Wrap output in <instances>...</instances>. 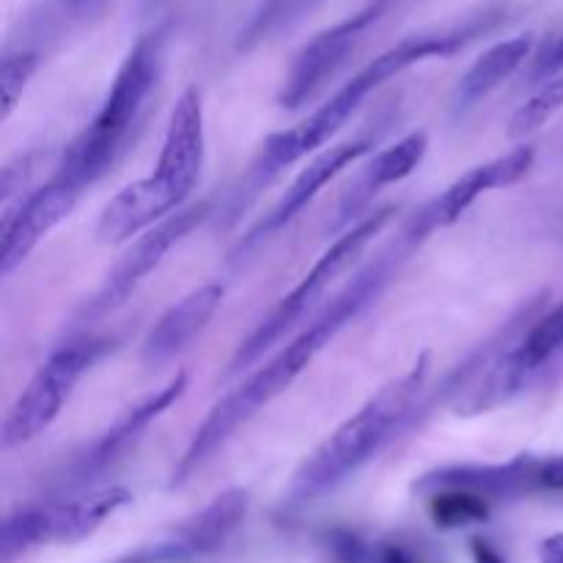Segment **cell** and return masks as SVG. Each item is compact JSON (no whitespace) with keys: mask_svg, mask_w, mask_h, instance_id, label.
<instances>
[{"mask_svg":"<svg viewBox=\"0 0 563 563\" xmlns=\"http://www.w3.org/2000/svg\"><path fill=\"white\" fill-rule=\"evenodd\" d=\"M412 247L405 245L399 240L394 256H379L377 262L368 269H363L295 341L284 346L275 357H269L262 368L251 374L242 385H236L231 394H225L218 405L209 410V416L203 418L201 427L192 434L190 445L185 449L181 460L176 462L174 476H170V487H181V484L190 482L231 438L240 427H245L253 416H256L262 407H267L269 401L278 399L284 390H289L295 385V379L317 361L319 352L368 306V302L377 300L383 295V289L388 286L390 273H394V264H399V258H405Z\"/></svg>","mask_w":563,"mask_h":563,"instance_id":"cell-1","label":"cell"},{"mask_svg":"<svg viewBox=\"0 0 563 563\" xmlns=\"http://www.w3.org/2000/svg\"><path fill=\"white\" fill-rule=\"evenodd\" d=\"M429 374V355L372 396L352 418H346L328 440L302 460L289 484L291 504H308L361 471L383 449H388L407 427L418 421L423 385Z\"/></svg>","mask_w":563,"mask_h":563,"instance_id":"cell-2","label":"cell"},{"mask_svg":"<svg viewBox=\"0 0 563 563\" xmlns=\"http://www.w3.org/2000/svg\"><path fill=\"white\" fill-rule=\"evenodd\" d=\"M478 31H482V25L462 27V31L421 33V36H410L385 49L383 55L368 60L357 75H352V80H346L328 102H322L311 115H306L300 124L269 135L264 141L262 154H258L256 174L262 179H269V176L280 174L289 165L300 163L302 157L324 146L352 119V113L361 108L363 99L377 91L383 82L394 80L410 66L423 64L429 58H449V55L460 53Z\"/></svg>","mask_w":563,"mask_h":563,"instance_id":"cell-3","label":"cell"},{"mask_svg":"<svg viewBox=\"0 0 563 563\" xmlns=\"http://www.w3.org/2000/svg\"><path fill=\"white\" fill-rule=\"evenodd\" d=\"M163 31L137 38L135 47L121 60L97 115L88 121L86 130L69 143L60 157L58 176L75 181L77 187H86L93 185L119 159L146 110L148 97L157 88L159 75H163Z\"/></svg>","mask_w":563,"mask_h":563,"instance_id":"cell-4","label":"cell"},{"mask_svg":"<svg viewBox=\"0 0 563 563\" xmlns=\"http://www.w3.org/2000/svg\"><path fill=\"white\" fill-rule=\"evenodd\" d=\"M394 212L396 209H379V212L366 214V218L357 220L352 229H346L344 234L317 258V264L308 269L306 278H302L300 284H297L295 289L267 313V319H262L258 328L236 346L234 357H231L229 363V377L247 372L264 352L273 350L280 341V335H284L286 330L295 328V324L311 311L313 302L330 289V284L339 280L346 269H352V264L361 258V253L366 251L368 242L390 223Z\"/></svg>","mask_w":563,"mask_h":563,"instance_id":"cell-5","label":"cell"},{"mask_svg":"<svg viewBox=\"0 0 563 563\" xmlns=\"http://www.w3.org/2000/svg\"><path fill=\"white\" fill-rule=\"evenodd\" d=\"M104 352V341L99 339H75L69 344L58 346L42 366L36 368L14 405L9 407L0 429V445L3 451L20 449L33 443L38 434L47 432L60 416L64 405L69 401L77 379L97 363Z\"/></svg>","mask_w":563,"mask_h":563,"instance_id":"cell-6","label":"cell"},{"mask_svg":"<svg viewBox=\"0 0 563 563\" xmlns=\"http://www.w3.org/2000/svg\"><path fill=\"white\" fill-rule=\"evenodd\" d=\"M563 352V302L539 317L526 335L511 341V346L500 352L498 357L487 363V374L473 390H467L465 399H460L456 410L460 416H482L495 410L522 394L533 374L542 372L548 361Z\"/></svg>","mask_w":563,"mask_h":563,"instance_id":"cell-7","label":"cell"},{"mask_svg":"<svg viewBox=\"0 0 563 563\" xmlns=\"http://www.w3.org/2000/svg\"><path fill=\"white\" fill-rule=\"evenodd\" d=\"M390 0H368L361 11H355L346 20L335 22L328 31L317 33L306 47L297 53L284 86H280L278 104L286 110H297L306 102H311L324 86L335 77V71L346 64L355 53L357 42L366 36L368 27L385 14Z\"/></svg>","mask_w":563,"mask_h":563,"instance_id":"cell-8","label":"cell"},{"mask_svg":"<svg viewBox=\"0 0 563 563\" xmlns=\"http://www.w3.org/2000/svg\"><path fill=\"white\" fill-rule=\"evenodd\" d=\"M533 159H537V152L531 146H517L509 154H504V157H495L489 163L471 168L410 220L401 240L410 247H418L434 231L454 225L482 196L526 179L528 170L533 168Z\"/></svg>","mask_w":563,"mask_h":563,"instance_id":"cell-9","label":"cell"},{"mask_svg":"<svg viewBox=\"0 0 563 563\" xmlns=\"http://www.w3.org/2000/svg\"><path fill=\"white\" fill-rule=\"evenodd\" d=\"M471 489L484 498H515L526 493H563V454L531 456L522 454L504 465H451L429 473L416 484L418 493L434 489Z\"/></svg>","mask_w":563,"mask_h":563,"instance_id":"cell-10","label":"cell"},{"mask_svg":"<svg viewBox=\"0 0 563 563\" xmlns=\"http://www.w3.org/2000/svg\"><path fill=\"white\" fill-rule=\"evenodd\" d=\"M207 214V203L176 209L174 214H168V218L159 220L157 225H152V229L143 231L141 236H135V240L130 242V247L124 251V256H121L119 262H115V267L110 269V275L104 278L97 297L88 302V311L108 313L113 311V308L124 306V302L130 300L132 291L143 284V278L159 267L165 253H168L176 242L185 240L196 225H201Z\"/></svg>","mask_w":563,"mask_h":563,"instance_id":"cell-11","label":"cell"},{"mask_svg":"<svg viewBox=\"0 0 563 563\" xmlns=\"http://www.w3.org/2000/svg\"><path fill=\"white\" fill-rule=\"evenodd\" d=\"M82 187L55 174L38 190L27 192L14 209H5L0 225V275L9 278L22 262L33 253V247L49 234L58 223L69 218L80 198Z\"/></svg>","mask_w":563,"mask_h":563,"instance_id":"cell-12","label":"cell"},{"mask_svg":"<svg viewBox=\"0 0 563 563\" xmlns=\"http://www.w3.org/2000/svg\"><path fill=\"white\" fill-rule=\"evenodd\" d=\"M247 506H251L247 489H225L218 498L209 500L201 511L165 533L157 544L143 550L137 561H192L218 553L234 537L236 528L245 522Z\"/></svg>","mask_w":563,"mask_h":563,"instance_id":"cell-13","label":"cell"},{"mask_svg":"<svg viewBox=\"0 0 563 563\" xmlns=\"http://www.w3.org/2000/svg\"><path fill=\"white\" fill-rule=\"evenodd\" d=\"M203 148L207 137H203L201 91L187 88L170 110L168 130L152 174L179 203H185L196 190L203 168Z\"/></svg>","mask_w":563,"mask_h":563,"instance_id":"cell-14","label":"cell"},{"mask_svg":"<svg viewBox=\"0 0 563 563\" xmlns=\"http://www.w3.org/2000/svg\"><path fill=\"white\" fill-rule=\"evenodd\" d=\"M223 284H203L168 308L143 341V363L159 368L187 350L223 306Z\"/></svg>","mask_w":563,"mask_h":563,"instance_id":"cell-15","label":"cell"},{"mask_svg":"<svg viewBox=\"0 0 563 563\" xmlns=\"http://www.w3.org/2000/svg\"><path fill=\"white\" fill-rule=\"evenodd\" d=\"M176 209H181V203L154 176L130 181L104 203L97 223V236L104 245L132 242L143 231L157 225L159 220L174 214Z\"/></svg>","mask_w":563,"mask_h":563,"instance_id":"cell-16","label":"cell"},{"mask_svg":"<svg viewBox=\"0 0 563 563\" xmlns=\"http://www.w3.org/2000/svg\"><path fill=\"white\" fill-rule=\"evenodd\" d=\"M374 148L372 137H355V141H344V143H335V146L324 148L322 154L311 159L306 168L297 174V179L291 181L289 190L284 192L278 207L269 212V218L258 225V234H269V231L280 229L286 225L289 220H295L335 176L341 174L344 168H350L352 163H357L361 157H366L368 152Z\"/></svg>","mask_w":563,"mask_h":563,"instance_id":"cell-17","label":"cell"},{"mask_svg":"<svg viewBox=\"0 0 563 563\" xmlns=\"http://www.w3.org/2000/svg\"><path fill=\"white\" fill-rule=\"evenodd\" d=\"M187 379H190V374L179 372L176 377H170L168 383H165V388L154 390L152 396H146L143 401H137L135 407H130L126 412H121V416L113 421V427H110L108 432H104L102 438L93 443L91 454L82 460V473L102 471V467L110 465V462H113L121 451L130 449V445L135 443L143 432H146L148 423L157 421V418L163 416V412L168 410L174 401L181 399V394L187 390Z\"/></svg>","mask_w":563,"mask_h":563,"instance_id":"cell-18","label":"cell"},{"mask_svg":"<svg viewBox=\"0 0 563 563\" xmlns=\"http://www.w3.org/2000/svg\"><path fill=\"white\" fill-rule=\"evenodd\" d=\"M533 47L531 33H520V36L504 38V42L493 44L489 49H484L476 60H473L471 69L462 75V80L456 82L454 91V110L456 113H465V110L476 108L482 99H487L489 93L498 91L517 69L528 60Z\"/></svg>","mask_w":563,"mask_h":563,"instance_id":"cell-19","label":"cell"},{"mask_svg":"<svg viewBox=\"0 0 563 563\" xmlns=\"http://www.w3.org/2000/svg\"><path fill=\"white\" fill-rule=\"evenodd\" d=\"M423 154H427V135H423V132H410V135H405L401 141H396L394 146L383 148V152L368 163V168L363 170L361 179L355 181V187L346 192L344 203H341L339 209V225L346 223L352 214L361 212V209L372 201L374 192L407 179V176L421 165Z\"/></svg>","mask_w":563,"mask_h":563,"instance_id":"cell-20","label":"cell"},{"mask_svg":"<svg viewBox=\"0 0 563 563\" xmlns=\"http://www.w3.org/2000/svg\"><path fill=\"white\" fill-rule=\"evenodd\" d=\"M132 500V493L124 487H104L64 504L44 506L47 515V542H80L91 537L104 520L124 509Z\"/></svg>","mask_w":563,"mask_h":563,"instance_id":"cell-21","label":"cell"},{"mask_svg":"<svg viewBox=\"0 0 563 563\" xmlns=\"http://www.w3.org/2000/svg\"><path fill=\"white\" fill-rule=\"evenodd\" d=\"M429 515L440 528H465L489 517V498L471 489H434L429 493Z\"/></svg>","mask_w":563,"mask_h":563,"instance_id":"cell-22","label":"cell"},{"mask_svg":"<svg viewBox=\"0 0 563 563\" xmlns=\"http://www.w3.org/2000/svg\"><path fill=\"white\" fill-rule=\"evenodd\" d=\"M563 110V69L544 77L542 88L511 115L509 132L511 137H528L542 130L550 119H555Z\"/></svg>","mask_w":563,"mask_h":563,"instance_id":"cell-23","label":"cell"},{"mask_svg":"<svg viewBox=\"0 0 563 563\" xmlns=\"http://www.w3.org/2000/svg\"><path fill=\"white\" fill-rule=\"evenodd\" d=\"M47 542V515L44 506H27V509L11 511L3 520L0 531V555L3 561H14L16 555L27 553L36 544Z\"/></svg>","mask_w":563,"mask_h":563,"instance_id":"cell-24","label":"cell"},{"mask_svg":"<svg viewBox=\"0 0 563 563\" xmlns=\"http://www.w3.org/2000/svg\"><path fill=\"white\" fill-rule=\"evenodd\" d=\"M38 69L36 49H5L0 60V121H9Z\"/></svg>","mask_w":563,"mask_h":563,"instance_id":"cell-25","label":"cell"},{"mask_svg":"<svg viewBox=\"0 0 563 563\" xmlns=\"http://www.w3.org/2000/svg\"><path fill=\"white\" fill-rule=\"evenodd\" d=\"M108 5L110 0H47L42 22L53 31H69V27L97 20Z\"/></svg>","mask_w":563,"mask_h":563,"instance_id":"cell-26","label":"cell"},{"mask_svg":"<svg viewBox=\"0 0 563 563\" xmlns=\"http://www.w3.org/2000/svg\"><path fill=\"white\" fill-rule=\"evenodd\" d=\"M27 176H31V157H16L14 163L0 170V201H3V207H9L11 196L25 187Z\"/></svg>","mask_w":563,"mask_h":563,"instance_id":"cell-27","label":"cell"},{"mask_svg":"<svg viewBox=\"0 0 563 563\" xmlns=\"http://www.w3.org/2000/svg\"><path fill=\"white\" fill-rule=\"evenodd\" d=\"M559 69H563V31L553 38V44L544 49L542 58L537 60V69H533V75L550 77V75H555Z\"/></svg>","mask_w":563,"mask_h":563,"instance_id":"cell-28","label":"cell"},{"mask_svg":"<svg viewBox=\"0 0 563 563\" xmlns=\"http://www.w3.org/2000/svg\"><path fill=\"white\" fill-rule=\"evenodd\" d=\"M539 561L542 563H563V533H553L539 548Z\"/></svg>","mask_w":563,"mask_h":563,"instance_id":"cell-29","label":"cell"},{"mask_svg":"<svg viewBox=\"0 0 563 563\" xmlns=\"http://www.w3.org/2000/svg\"><path fill=\"white\" fill-rule=\"evenodd\" d=\"M471 553H473V561H476V563H504L498 550H495L489 542H484V539H473Z\"/></svg>","mask_w":563,"mask_h":563,"instance_id":"cell-30","label":"cell"}]
</instances>
